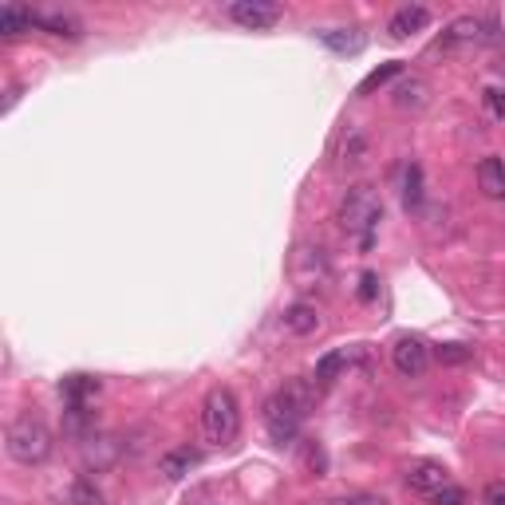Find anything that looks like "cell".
<instances>
[{"label": "cell", "mask_w": 505, "mask_h": 505, "mask_svg": "<svg viewBox=\"0 0 505 505\" xmlns=\"http://www.w3.org/2000/svg\"><path fill=\"white\" fill-rule=\"evenodd\" d=\"M312 411V391L304 387V383H292V387H284V391H276V395L265 403V431H269L273 442H297V434H300V426H304V418H308Z\"/></svg>", "instance_id": "obj_1"}, {"label": "cell", "mask_w": 505, "mask_h": 505, "mask_svg": "<svg viewBox=\"0 0 505 505\" xmlns=\"http://www.w3.org/2000/svg\"><path fill=\"white\" fill-rule=\"evenodd\" d=\"M379 222H383V206H379L375 186H351L344 194V202H340V225L348 233H356L364 249H371Z\"/></svg>", "instance_id": "obj_2"}, {"label": "cell", "mask_w": 505, "mask_h": 505, "mask_svg": "<svg viewBox=\"0 0 505 505\" xmlns=\"http://www.w3.org/2000/svg\"><path fill=\"white\" fill-rule=\"evenodd\" d=\"M202 431L209 442H217V446H230L237 431H241V407H237V399H233V391L230 387H217V391H209L206 395V403H202Z\"/></svg>", "instance_id": "obj_3"}, {"label": "cell", "mask_w": 505, "mask_h": 505, "mask_svg": "<svg viewBox=\"0 0 505 505\" xmlns=\"http://www.w3.org/2000/svg\"><path fill=\"white\" fill-rule=\"evenodd\" d=\"M4 446L21 466H40L52 454V431L32 415H21L4 434Z\"/></svg>", "instance_id": "obj_4"}, {"label": "cell", "mask_w": 505, "mask_h": 505, "mask_svg": "<svg viewBox=\"0 0 505 505\" xmlns=\"http://www.w3.org/2000/svg\"><path fill=\"white\" fill-rule=\"evenodd\" d=\"M391 364H395L399 375L418 379L426 367H431V348H426V340H418V336H399L395 348H391Z\"/></svg>", "instance_id": "obj_5"}, {"label": "cell", "mask_w": 505, "mask_h": 505, "mask_svg": "<svg viewBox=\"0 0 505 505\" xmlns=\"http://www.w3.org/2000/svg\"><path fill=\"white\" fill-rule=\"evenodd\" d=\"M230 21L249 28V32H265V28H273L281 21V4H273V0H233Z\"/></svg>", "instance_id": "obj_6"}, {"label": "cell", "mask_w": 505, "mask_h": 505, "mask_svg": "<svg viewBox=\"0 0 505 505\" xmlns=\"http://www.w3.org/2000/svg\"><path fill=\"white\" fill-rule=\"evenodd\" d=\"M407 485H411L415 493H423V498H431L438 493L442 485H450V470H446L442 462H411L407 466Z\"/></svg>", "instance_id": "obj_7"}, {"label": "cell", "mask_w": 505, "mask_h": 505, "mask_svg": "<svg viewBox=\"0 0 505 505\" xmlns=\"http://www.w3.org/2000/svg\"><path fill=\"white\" fill-rule=\"evenodd\" d=\"M426 24H431V13H426L423 4H403L395 16H391L387 32H391V40H407V36L423 32Z\"/></svg>", "instance_id": "obj_8"}, {"label": "cell", "mask_w": 505, "mask_h": 505, "mask_svg": "<svg viewBox=\"0 0 505 505\" xmlns=\"http://www.w3.org/2000/svg\"><path fill=\"white\" fill-rule=\"evenodd\" d=\"M320 44L336 55H359L367 47V36L359 28H324L320 32Z\"/></svg>", "instance_id": "obj_9"}, {"label": "cell", "mask_w": 505, "mask_h": 505, "mask_svg": "<svg viewBox=\"0 0 505 505\" xmlns=\"http://www.w3.org/2000/svg\"><path fill=\"white\" fill-rule=\"evenodd\" d=\"M198 466H202V450L178 446V450H166L158 459V474H162V478H170V482H178V478H186L189 470H198Z\"/></svg>", "instance_id": "obj_10"}, {"label": "cell", "mask_w": 505, "mask_h": 505, "mask_svg": "<svg viewBox=\"0 0 505 505\" xmlns=\"http://www.w3.org/2000/svg\"><path fill=\"white\" fill-rule=\"evenodd\" d=\"M292 276H297V289H316L320 276H328L324 253L320 249H300L297 261H292Z\"/></svg>", "instance_id": "obj_11"}, {"label": "cell", "mask_w": 505, "mask_h": 505, "mask_svg": "<svg viewBox=\"0 0 505 505\" xmlns=\"http://www.w3.org/2000/svg\"><path fill=\"white\" fill-rule=\"evenodd\" d=\"M485 40V21L478 16H459L454 24H446L442 47H459V44H482Z\"/></svg>", "instance_id": "obj_12"}, {"label": "cell", "mask_w": 505, "mask_h": 505, "mask_svg": "<svg viewBox=\"0 0 505 505\" xmlns=\"http://www.w3.org/2000/svg\"><path fill=\"white\" fill-rule=\"evenodd\" d=\"M36 28L47 36H60V40H80L83 24L72 13H36Z\"/></svg>", "instance_id": "obj_13"}, {"label": "cell", "mask_w": 505, "mask_h": 505, "mask_svg": "<svg viewBox=\"0 0 505 505\" xmlns=\"http://www.w3.org/2000/svg\"><path fill=\"white\" fill-rule=\"evenodd\" d=\"M336 158H340V166H359V162L367 158V135L359 127H348L344 130V139H340V147H336Z\"/></svg>", "instance_id": "obj_14"}, {"label": "cell", "mask_w": 505, "mask_h": 505, "mask_svg": "<svg viewBox=\"0 0 505 505\" xmlns=\"http://www.w3.org/2000/svg\"><path fill=\"white\" fill-rule=\"evenodd\" d=\"M63 434L95 438V411L88 403H68V411H63Z\"/></svg>", "instance_id": "obj_15"}, {"label": "cell", "mask_w": 505, "mask_h": 505, "mask_svg": "<svg viewBox=\"0 0 505 505\" xmlns=\"http://www.w3.org/2000/svg\"><path fill=\"white\" fill-rule=\"evenodd\" d=\"M284 328H289L292 336H312V332L320 328V312L304 300L292 304V308H284Z\"/></svg>", "instance_id": "obj_16"}, {"label": "cell", "mask_w": 505, "mask_h": 505, "mask_svg": "<svg viewBox=\"0 0 505 505\" xmlns=\"http://www.w3.org/2000/svg\"><path fill=\"white\" fill-rule=\"evenodd\" d=\"M478 186L485 198H505V162L501 158H482L478 162Z\"/></svg>", "instance_id": "obj_17"}, {"label": "cell", "mask_w": 505, "mask_h": 505, "mask_svg": "<svg viewBox=\"0 0 505 505\" xmlns=\"http://www.w3.org/2000/svg\"><path fill=\"white\" fill-rule=\"evenodd\" d=\"M36 28V13L32 8H0V36H21V32H32Z\"/></svg>", "instance_id": "obj_18"}, {"label": "cell", "mask_w": 505, "mask_h": 505, "mask_svg": "<svg viewBox=\"0 0 505 505\" xmlns=\"http://www.w3.org/2000/svg\"><path fill=\"white\" fill-rule=\"evenodd\" d=\"M60 395L68 403H88L91 395H99V379L95 375H63L60 379Z\"/></svg>", "instance_id": "obj_19"}, {"label": "cell", "mask_w": 505, "mask_h": 505, "mask_svg": "<svg viewBox=\"0 0 505 505\" xmlns=\"http://www.w3.org/2000/svg\"><path fill=\"white\" fill-rule=\"evenodd\" d=\"M63 505H103V490L91 478H75L63 490Z\"/></svg>", "instance_id": "obj_20"}, {"label": "cell", "mask_w": 505, "mask_h": 505, "mask_svg": "<svg viewBox=\"0 0 505 505\" xmlns=\"http://www.w3.org/2000/svg\"><path fill=\"white\" fill-rule=\"evenodd\" d=\"M403 206L407 209L423 206V166L418 162H407L403 166Z\"/></svg>", "instance_id": "obj_21"}, {"label": "cell", "mask_w": 505, "mask_h": 505, "mask_svg": "<svg viewBox=\"0 0 505 505\" xmlns=\"http://www.w3.org/2000/svg\"><path fill=\"white\" fill-rule=\"evenodd\" d=\"M399 75H403V63H399V60H391V63H383V68H375V72H371L367 80L356 88V95H371V91L387 88V83H391V80H399Z\"/></svg>", "instance_id": "obj_22"}, {"label": "cell", "mask_w": 505, "mask_h": 505, "mask_svg": "<svg viewBox=\"0 0 505 505\" xmlns=\"http://www.w3.org/2000/svg\"><path fill=\"white\" fill-rule=\"evenodd\" d=\"M391 95H395L399 107H415V111L426 107V83L423 80H403Z\"/></svg>", "instance_id": "obj_23"}, {"label": "cell", "mask_w": 505, "mask_h": 505, "mask_svg": "<svg viewBox=\"0 0 505 505\" xmlns=\"http://www.w3.org/2000/svg\"><path fill=\"white\" fill-rule=\"evenodd\" d=\"M344 367H348V351H328V356L316 364V379H320V383H332V379H336Z\"/></svg>", "instance_id": "obj_24"}, {"label": "cell", "mask_w": 505, "mask_h": 505, "mask_svg": "<svg viewBox=\"0 0 505 505\" xmlns=\"http://www.w3.org/2000/svg\"><path fill=\"white\" fill-rule=\"evenodd\" d=\"M431 356L438 359V364H446V367H459V364H466V359L474 356V348H466V344H442V348H434Z\"/></svg>", "instance_id": "obj_25"}, {"label": "cell", "mask_w": 505, "mask_h": 505, "mask_svg": "<svg viewBox=\"0 0 505 505\" xmlns=\"http://www.w3.org/2000/svg\"><path fill=\"white\" fill-rule=\"evenodd\" d=\"M304 466H308L312 474H328V450H324L320 442H304Z\"/></svg>", "instance_id": "obj_26"}, {"label": "cell", "mask_w": 505, "mask_h": 505, "mask_svg": "<svg viewBox=\"0 0 505 505\" xmlns=\"http://www.w3.org/2000/svg\"><path fill=\"white\" fill-rule=\"evenodd\" d=\"M482 107H485V115L490 119H505V91L501 88H485L482 91Z\"/></svg>", "instance_id": "obj_27"}, {"label": "cell", "mask_w": 505, "mask_h": 505, "mask_svg": "<svg viewBox=\"0 0 505 505\" xmlns=\"http://www.w3.org/2000/svg\"><path fill=\"white\" fill-rule=\"evenodd\" d=\"M466 501H470V498H466V490H462V485H442V490H438V493H431V505H466Z\"/></svg>", "instance_id": "obj_28"}, {"label": "cell", "mask_w": 505, "mask_h": 505, "mask_svg": "<svg viewBox=\"0 0 505 505\" xmlns=\"http://www.w3.org/2000/svg\"><path fill=\"white\" fill-rule=\"evenodd\" d=\"M332 505H391V501H387V498H379V493L356 490V493H344V498H336Z\"/></svg>", "instance_id": "obj_29"}, {"label": "cell", "mask_w": 505, "mask_h": 505, "mask_svg": "<svg viewBox=\"0 0 505 505\" xmlns=\"http://www.w3.org/2000/svg\"><path fill=\"white\" fill-rule=\"evenodd\" d=\"M359 300H364V304H375L379 300V273H364V276H359Z\"/></svg>", "instance_id": "obj_30"}, {"label": "cell", "mask_w": 505, "mask_h": 505, "mask_svg": "<svg viewBox=\"0 0 505 505\" xmlns=\"http://www.w3.org/2000/svg\"><path fill=\"white\" fill-rule=\"evenodd\" d=\"M482 505H505V482H490L482 490Z\"/></svg>", "instance_id": "obj_31"}, {"label": "cell", "mask_w": 505, "mask_h": 505, "mask_svg": "<svg viewBox=\"0 0 505 505\" xmlns=\"http://www.w3.org/2000/svg\"><path fill=\"white\" fill-rule=\"evenodd\" d=\"M501 72H505V60H501Z\"/></svg>", "instance_id": "obj_32"}]
</instances>
